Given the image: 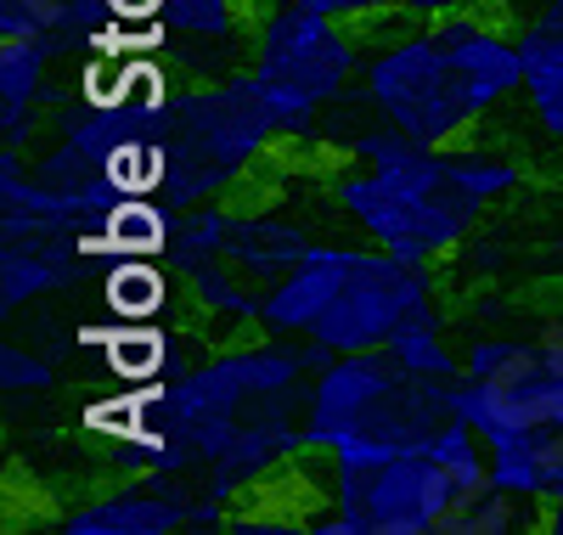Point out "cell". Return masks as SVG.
<instances>
[{"instance_id":"6da1fadb","label":"cell","mask_w":563,"mask_h":535,"mask_svg":"<svg viewBox=\"0 0 563 535\" xmlns=\"http://www.w3.org/2000/svg\"><path fill=\"white\" fill-rule=\"evenodd\" d=\"M310 507H316V496L305 491V479H299L294 468L260 479L254 491L243 496V513H249V518H265V524H294V518H305Z\"/></svg>"},{"instance_id":"7a4b0ae2","label":"cell","mask_w":563,"mask_h":535,"mask_svg":"<svg viewBox=\"0 0 563 535\" xmlns=\"http://www.w3.org/2000/svg\"><path fill=\"white\" fill-rule=\"evenodd\" d=\"M113 299L119 305H147V299H158V287H153V276H124V287H113Z\"/></svg>"},{"instance_id":"3957f363","label":"cell","mask_w":563,"mask_h":535,"mask_svg":"<svg viewBox=\"0 0 563 535\" xmlns=\"http://www.w3.org/2000/svg\"><path fill=\"white\" fill-rule=\"evenodd\" d=\"M153 7V0H124V12H147Z\"/></svg>"}]
</instances>
